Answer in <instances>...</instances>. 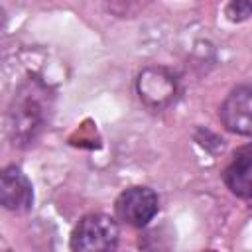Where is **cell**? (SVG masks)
<instances>
[{"mask_svg":"<svg viewBox=\"0 0 252 252\" xmlns=\"http://www.w3.org/2000/svg\"><path fill=\"white\" fill-rule=\"evenodd\" d=\"M47 87L37 79L24 83L8 108L6 130L14 146H28L39 134L47 118Z\"/></svg>","mask_w":252,"mask_h":252,"instance_id":"obj_1","label":"cell"},{"mask_svg":"<svg viewBox=\"0 0 252 252\" xmlns=\"http://www.w3.org/2000/svg\"><path fill=\"white\" fill-rule=\"evenodd\" d=\"M0 203L6 211L12 213H26L33 205V189L26 173L16 167L8 165L0 177Z\"/></svg>","mask_w":252,"mask_h":252,"instance_id":"obj_6","label":"cell"},{"mask_svg":"<svg viewBox=\"0 0 252 252\" xmlns=\"http://www.w3.org/2000/svg\"><path fill=\"white\" fill-rule=\"evenodd\" d=\"M222 179L232 195L252 199V144H246L232 154Z\"/></svg>","mask_w":252,"mask_h":252,"instance_id":"obj_7","label":"cell"},{"mask_svg":"<svg viewBox=\"0 0 252 252\" xmlns=\"http://www.w3.org/2000/svg\"><path fill=\"white\" fill-rule=\"evenodd\" d=\"M118 224L112 217L102 213H93L83 217L73 234H71V250L77 252H106L114 250L118 244Z\"/></svg>","mask_w":252,"mask_h":252,"instance_id":"obj_2","label":"cell"},{"mask_svg":"<svg viewBox=\"0 0 252 252\" xmlns=\"http://www.w3.org/2000/svg\"><path fill=\"white\" fill-rule=\"evenodd\" d=\"M136 89L144 104L159 110L173 102L175 93H177V83H175V77L167 69L148 67L138 75Z\"/></svg>","mask_w":252,"mask_h":252,"instance_id":"obj_4","label":"cell"},{"mask_svg":"<svg viewBox=\"0 0 252 252\" xmlns=\"http://www.w3.org/2000/svg\"><path fill=\"white\" fill-rule=\"evenodd\" d=\"M158 211H159V199L156 191L150 187H130L122 191L114 203V213L118 220L136 228L148 226L158 215Z\"/></svg>","mask_w":252,"mask_h":252,"instance_id":"obj_3","label":"cell"},{"mask_svg":"<svg viewBox=\"0 0 252 252\" xmlns=\"http://www.w3.org/2000/svg\"><path fill=\"white\" fill-rule=\"evenodd\" d=\"M252 14V0H228L226 16L232 22H242Z\"/></svg>","mask_w":252,"mask_h":252,"instance_id":"obj_8","label":"cell"},{"mask_svg":"<svg viewBox=\"0 0 252 252\" xmlns=\"http://www.w3.org/2000/svg\"><path fill=\"white\" fill-rule=\"evenodd\" d=\"M222 126L238 136H252V87L232 89L219 110Z\"/></svg>","mask_w":252,"mask_h":252,"instance_id":"obj_5","label":"cell"}]
</instances>
